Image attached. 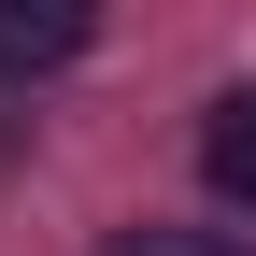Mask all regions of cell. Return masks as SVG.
Masks as SVG:
<instances>
[{"instance_id":"6da1fadb","label":"cell","mask_w":256,"mask_h":256,"mask_svg":"<svg viewBox=\"0 0 256 256\" xmlns=\"http://www.w3.org/2000/svg\"><path fill=\"white\" fill-rule=\"evenodd\" d=\"M200 185L256 214V86H228V100H214V128H200Z\"/></svg>"},{"instance_id":"7a4b0ae2","label":"cell","mask_w":256,"mask_h":256,"mask_svg":"<svg viewBox=\"0 0 256 256\" xmlns=\"http://www.w3.org/2000/svg\"><path fill=\"white\" fill-rule=\"evenodd\" d=\"M57 57H86V14H72V0H43V14H0V72H57Z\"/></svg>"},{"instance_id":"3957f363","label":"cell","mask_w":256,"mask_h":256,"mask_svg":"<svg viewBox=\"0 0 256 256\" xmlns=\"http://www.w3.org/2000/svg\"><path fill=\"white\" fill-rule=\"evenodd\" d=\"M114 256H228V242H200V228H128Z\"/></svg>"}]
</instances>
